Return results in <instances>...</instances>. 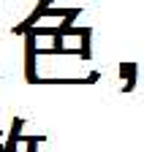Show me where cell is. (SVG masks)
Instances as JSON below:
<instances>
[{
	"label": "cell",
	"instance_id": "1",
	"mask_svg": "<svg viewBox=\"0 0 144 152\" xmlns=\"http://www.w3.org/2000/svg\"><path fill=\"white\" fill-rule=\"evenodd\" d=\"M35 35L25 33V76H27V84H35L38 76H35Z\"/></svg>",
	"mask_w": 144,
	"mask_h": 152
},
{
	"label": "cell",
	"instance_id": "2",
	"mask_svg": "<svg viewBox=\"0 0 144 152\" xmlns=\"http://www.w3.org/2000/svg\"><path fill=\"white\" fill-rule=\"evenodd\" d=\"M49 6H52V0H41V3L35 6V11H33V14H30V16L25 19V22H19V25L14 27V35H25V33H27V30H30L33 25H38V19H41V16L46 14V8H49Z\"/></svg>",
	"mask_w": 144,
	"mask_h": 152
},
{
	"label": "cell",
	"instance_id": "3",
	"mask_svg": "<svg viewBox=\"0 0 144 152\" xmlns=\"http://www.w3.org/2000/svg\"><path fill=\"white\" fill-rule=\"evenodd\" d=\"M98 79H101V73L95 71L90 76H82V79H49V76H46V79H38L35 84H95Z\"/></svg>",
	"mask_w": 144,
	"mask_h": 152
},
{
	"label": "cell",
	"instance_id": "4",
	"mask_svg": "<svg viewBox=\"0 0 144 152\" xmlns=\"http://www.w3.org/2000/svg\"><path fill=\"white\" fill-rule=\"evenodd\" d=\"M82 49H79V57H82V60L84 63H90V60H93V41H90V38H93V27H87L82 35Z\"/></svg>",
	"mask_w": 144,
	"mask_h": 152
},
{
	"label": "cell",
	"instance_id": "5",
	"mask_svg": "<svg viewBox=\"0 0 144 152\" xmlns=\"http://www.w3.org/2000/svg\"><path fill=\"white\" fill-rule=\"evenodd\" d=\"M133 87H136V63H133L131 73L122 79V92H133Z\"/></svg>",
	"mask_w": 144,
	"mask_h": 152
},
{
	"label": "cell",
	"instance_id": "6",
	"mask_svg": "<svg viewBox=\"0 0 144 152\" xmlns=\"http://www.w3.org/2000/svg\"><path fill=\"white\" fill-rule=\"evenodd\" d=\"M3 147H6V144H0V152H3Z\"/></svg>",
	"mask_w": 144,
	"mask_h": 152
},
{
	"label": "cell",
	"instance_id": "7",
	"mask_svg": "<svg viewBox=\"0 0 144 152\" xmlns=\"http://www.w3.org/2000/svg\"><path fill=\"white\" fill-rule=\"evenodd\" d=\"M14 152H16V149H14Z\"/></svg>",
	"mask_w": 144,
	"mask_h": 152
}]
</instances>
